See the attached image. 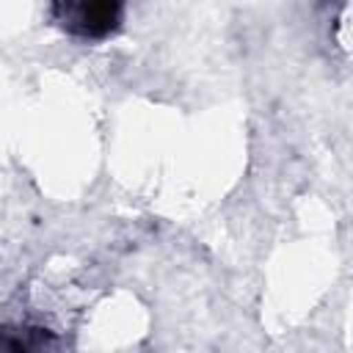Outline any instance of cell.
I'll list each match as a JSON object with an SVG mask.
<instances>
[{
	"mask_svg": "<svg viewBox=\"0 0 353 353\" xmlns=\"http://www.w3.org/2000/svg\"><path fill=\"white\" fill-rule=\"evenodd\" d=\"M52 19L74 39L99 41L119 30L124 6L121 3H55Z\"/></svg>",
	"mask_w": 353,
	"mask_h": 353,
	"instance_id": "cell-1",
	"label": "cell"
},
{
	"mask_svg": "<svg viewBox=\"0 0 353 353\" xmlns=\"http://www.w3.org/2000/svg\"><path fill=\"white\" fill-rule=\"evenodd\" d=\"M58 336L44 325H6L3 331V353H52Z\"/></svg>",
	"mask_w": 353,
	"mask_h": 353,
	"instance_id": "cell-2",
	"label": "cell"
}]
</instances>
